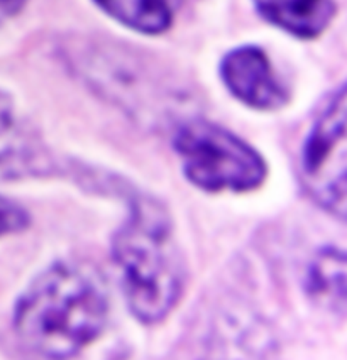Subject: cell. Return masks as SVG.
Wrapping results in <instances>:
<instances>
[{
    "label": "cell",
    "instance_id": "1",
    "mask_svg": "<svg viewBox=\"0 0 347 360\" xmlns=\"http://www.w3.org/2000/svg\"><path fill=\"white\" fill-rule=\"evenodd\" d=\"M107 313V295L90 271L58 262L23 292L15 304L14 330L34 354L72 357L100 337Z\"/></svg>",
    "mask_w": 347,
    "mask_h": 360
},
{
    "label": "cell",
    "instance_id": "2",
    "mask_svg": "<svg viewBox=\"0 0 347 360\" xmlns=\"http://www.w3.org/2000/svg\"><path fill=\"white\" fill-rule=\"evenodd\" d=\"M112 257L134 316L143 323L165 320L187 283L168 210L153 198L132 196L127 219L112 238Z\"/></svg>",
    "mask_w": 347,
    "mask_h": 360
},
{
    "label": "cell",
    "instance_id": "3",
    "mask_svg": "<svg viewBox=\"0 0 347 360\" xmlns=\"http://www.w3.org/2000/svg\"><path fill=\"white\" fill-rule=\"evenodd\" d=\"M173 148L188 181L200 190L251 191L265 181V159L236 134L207 120H190L175 134Z\"/></svg>",
    "mask_w": 347,
    "mask_h": 360
},
{
    "label": "cell",
    "instance_id": "4",
    "mask_svg": "<svg viewBox=\"0 0 347 360\" xmlns=\"http://www.w3.org/2000/svg\"><path fill=\"white\" fill-rule=\"evenodd\" d=\"M346 90L341 86L317 117L302 150L308 195L339 220L346 217Z\"/></svg>",
    "mask_w": 347,
    "mask_h": 360
},
{
    "label": "cell",
    "instance_id": "5",
    "mask_svg": "<svg viewBox=\"0 0 347 360\" xmlns=\"http://www.w3.org/2000/svg\"><path fill=\"white\" fill-rule=\"evenodd\" d=\"M220 75L229 91L246 105L275 110L286 103V90L276 78L265 51L256 46H242L225 54Z\"/></svg>",
    "mask_w": 347,
    "mask_h": 360
},
{
    "label": "cell",
    "instance_id": "6",
    "mask_svg": "<svg viewBox=\"0 0 347 360\" xmlns=\"http://www.w3.org/2000/svg\"><path fill=\"white\" fill-rule=\"evenodd\" d=\"M49 167L44 148L0 94V178H23Z\"/></svg>",
    "mask_w": 347,
    "mask_h": 360
},
{
    "label": "cell",
    "instance_id": "7",
    "mask_svg": "<svg viewBox=\"0 0 347 360\" xmlns=\"http://www.w3.org/2000/svg\"><path fill=\"white\" fill-rule=\"evenodd\" d=\"M259 14L302 39L320 36L336 14L334 0H254Z\"/></svg>",
    "mask_w": 347,
    "mask_h": 360
},
{
    "label": "cell",
    "instance_id": "8",
    "mask_svg": "<svg viewBox=\"0 0 347 360\" xmlns=\"http://www.w3.org/2000/svg\"><path fill=\"white\" fill-rule=\"evenodd\" d=\"M117 22L143 34H161L173 22L183 0H94Z\"/></svg>",
    "mask_w": 347,
    "mask_h": 360
},
{
    "label": "cell",
    "instance_id": "9",
    "mask_svg": "<svg viewBox=\"0 0 347 360\" xmlns=\"http://www.w3.org/2000/svg\"><path fill=\"white\" fill-rule=\"evenodd\" d=\"M308 292L320 307L344 316L346 311V254L329 247L320 250L308 269Z\"/></svg>",
    "mask_w": 347,
    "mask_h": 360
},
{
    "label": "cell",
    "instance_id": "10",
    "mask_svg": "<svg viewBox=\"0 0 347 360\" xmlns=\"http://www.w3.org/2000/svg\"><path fill=\"white\" fill-rule=\"evenodd\" d=\"M29 225L27 212L19 203L0 196V237L12 236Z\"/></svg>",
    "mask_w": 347,
    "mask_h": 360
},
{
    "label": "cell",
    "instance_id": "11",
    "mask_svg": "<svg viewBox=\"0 0 347 360\" xmlns=\"http://www.w3.org/2000/svg\"><path fill=\"white\" fill-rule=\"evenodd\" d=\"M27 0H0V22L23 11Z\"/></svg>",
    "mask_w": 347,
    "mask_h": 360
}]
</instances>
